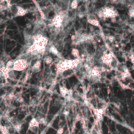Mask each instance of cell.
Segmentation results:
<instances>
[{"label":"cell","mask_w":134,"mask_h":134,"mask_svg":"<svg viewBox=\"0 0 134 134\" xmlns=\"http://www.w3.org/2000/svg\"><path fill=\"white\" fill-rule=\"evenodd\" d=\"M82 61L81 58L74 59H59L55 64L57 75H60L63 71L66 70L76 69Z\"/></svg>","instance_id":"6da1fadb"},{"label":"cell","mask_w":134,"mask_h":134,"mask_svg":"<svg viewBox=\"0 0 134 134\" xmlns=\"http://www.w3.org/2000/svg\"><path fill=\"white\" fill-rule=\"evenodd\" d=\"M118 12L117 9L112 6H106L97 9L96 11V16L98 19L105 20L106 19H110L112 21L116 19L118 16Z\"/></svg>","instance_id":"7a4b0ae2"},{"label":"cell","mask_w":134,"mask_h":134,"mask_svg":"<svg viewBox=\"0 0 134 134\" xmlns=\"http://www.w3.org/2000/svg\"><path fill=\"white\" fill-rule=\"evenodd\" d=\"M29 66V62L27 60L18 58L14 60L13 70L16 71H21L28 68Z\"/></svg>","instance_id":"3957f363"},{"label":"cell","mask_w":134,"mask_h":134,"mask_svg":"<svg viewBox=\"0 0 134 134\" xmlns=\"http://www.w3.org/2000/svg\"><path fill=\"white\" fill-rule=\"evenodd\" d=\"M15 16H23L28 13V10L18 5H11L9 8Z\"/></svg>","instance_id":"277c9868"},{"label":"cell","mask_w":134,"mask_h":134,"mask_svg":"<svg viewBox=\"0 0 134 134\" xmlns=\"http://www.w3.org/2000/svg\"><path fill=\"white\" fill-rule=\"evenodd\" d=\"M7 121V122H8L15 128L16 131L19 132L21 130L22 122L18 118L15 117H9Z\"/></svg>","instance_id":"5b68a950"},{"label":"cell","mask_w":134,"mask_h":134,"mask_svg":"<svg viewBox=\"0 0 134 134\" xmlns=\"http://www.w3.org/2000/svg\"><path fill=\"white\" fill-rule=\"evenodd\" d=\"M28 129L35 134H38L39 131V123L36 117L32 118L29 122Z\"/></svg>","instance_id":"8992f818"},{"label":"cell","mask_w":134,"mask_h":134,"mask_svg":"<svg viewBox=\"0 0 134 134\" xmlns=\"http://www.w3.org/2000/svg\"><path fill=\"white\" fill-rule=\"evenodd\" d=\"M86 17L87 22L88 24H90L94 26L97 27L98 28L100 27V24L99 20L95 14L88 13L86 15Z\"/></svg>","instance_id":"52a82bcc"},{"label":"cell","mask_w":134,"mask_h":134,"mask_svg":"<svg viewBox=\"0 0 134 134\" xmlns=\"http://www.w3.org/2000/svg\"><path fill=\"white\" fill-rule=\"evenodd\" d=\"M41 60L40 59L37 60L32 66H31V71L33 73H37L40 70L41 68Z\"/></svg>","instance_id":"ba28073f"},{"label":"cell","mask_w":134,"mask_h":134,"mask_svg":"<svg viewBox=\"0 0 134 134\" xmlns=\"http://www.w3.org/2000/svg\"><path fill=\"white\" fill-rule=\"evenodd\" d=\"M75 69H69V70H66L63 71L60 74V75H61V77L63 79H66L75 74Z\"/></svg>","instance_id":"9c48e42d"},{"label":"cell","mask_w":134,"mask_h":134,"mask_svg":"<svg viewBox=\"0 0 134 134\" xmlns=\"http://www.w3.org/2000/svg\"><path fill=\"white\" fill-rule=\"evenodd\" d=\"M71 54L75 58V59H80L81 58V56L80 54L79 51L76 48H72L71 51Z\"/></svg>","instance_id":"30bf717a"},{"label":"cell","mask_w":134,"mask_h":134,"mask_svg":"<svg viewBox=\"0 0 134 134\" xmlns=\"http://www.w3.org/2000/svg\"><path fill=\"white\" fill-rule=\"evenodd\" d=\"M43 60L44 63L47 65H49L53 62L52 58L50 55H48L44 56V57L43 58Z\"/></svg>","instance_id":"8fae6325"},{"label":"cell","mask_w":134,"mask_h":134,"mask_svg":"<svg viewBox=\"0 0 134 134\" xmlns=\"http://www.w3.org/2000/svg\"><path fill=\"white\" fill-rule=\"evenodd\" d=\"M79 0H73L70 4V8L72 10H76L78 7Z\"/></svg>","instance_id":"7c38bea8"},{"label":"cell","mask_w":134,"mask_h":134,"mask_svg":"<svg viewBox=\"0 0 134 134\" xmlns=\"http://www.w3.org/2000/svg\"><path fill=\"white\" fill-rule=\"evenodd\" d=\"M64 103H65V100L62 99H61V98H57L55 99V100L54 102L55 105L56 106H58V107L62 106L64 104Z\"/></svg>","instance_id":"4fadbf2b"},{"label":"cell","mask_w":134,"mask_h":134,"mask_svg":"<svg viewBox=\"0 0 134 134\" xmlns=\"http://www.w3.org/2000/svg\"><path fill=\"white\" fill-rule=\"evenodd\" d=\"M128 15L130 18H133L134 16V9L133 5L130 6L128 10Z\"/></svg>","instance_id":"5bb4252c"},{"label":"cell","mask_w":134,"mask_h":134,"mask_svg":"<svg viewBox=\"0 0 134 134\" xmlns=\"http://www.w3.org/2000/svg\"><path fill=\"white\" fill-rule=\"evenodd\" d=\"M38 99L36 97H35V98H32L30 100V102H29V104L30 105L34 107L35 106H36L37 104H38Z\"/></svg>","instance_id":"9a60e30c"},{"label":"cell","mask_w":134,"mask_h":134,"mask_svg":"<svg viewBox=\"0 0 134 134\" xmlns=\"http://www.w3.org/2000/svg\"><path fill=\"white\" fill-rule=\"evenodd\" d=\"M65 122L64 121V120L62 119L58 123V126H59V128H63V126H64L65 125Z\"/></svg>","instance_id":"2e32d148"},{"label":"cell","mask_w":134,"mask_h":134,"mask_svg":"<svg viewBox=\"0 0 134 134\" xmlns=\"http://www.w3.org/2000/svg\"><path fill=\"white\" fill-rule=\"evenodd\" d=\"M63 132V128H60L58 131H57V134H62Z\"/></svg>","instance_id":"e0dca14e"},{"label":"cell","mask_w":134,"mask_h":134,"mask_svg":"<svg viewBox=\"0 0 134 134\" xmlns=\"http://www.w3.org/2000/svg\"><path fill=\"white\" fill-rule=\"evenodd\" d=\"M2 76H3V73H2V72H1V71H0V78H1Z\"/></svg>","instance_id":"ac0fdd59"}]
</instances>
